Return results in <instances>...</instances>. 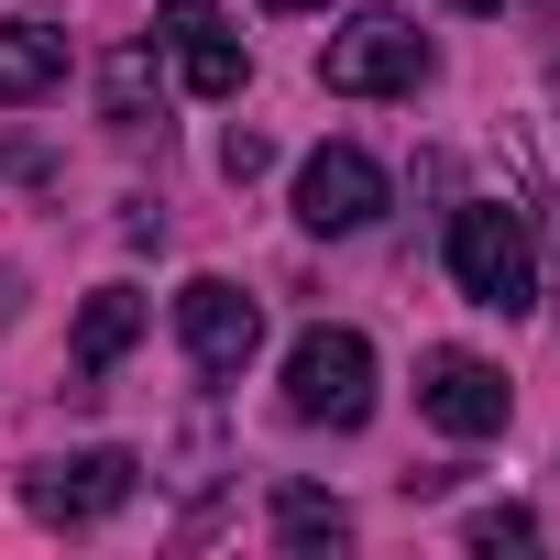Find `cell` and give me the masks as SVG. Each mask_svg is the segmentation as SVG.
I'll return each mask as SVG.
<instances>
[{"label": "cell", "instance_id": "cell-7", "mask_svg": "<svg viewBox=\"0 0 560 560\" xmlns=\"http://www.w3.org/2000/svg\"><path fill=\"white\" fill-rule=\"evenodd\" d=\"M418 407H429L451 440H494L516 396H505V374H494L483 352H429V363H418Z\"/></svg>", "mask_w": 560, "mask_h": 560}, {"label": "cell", "instance_id": "cell-5", "mask_svg": "<svg viewBox=\"0 0 560 560\" xmlns=\"http://www.w3.org/2000/svg\"><path fill=\"white\" fill-rule=\"evenodd\" d=\"M298 220H308V231H374V220H385V165H374L363 143H319V154L298 165Z\"/></svg>", "mask_w": 560, "mask_h": 560}, {"label": "cell", "instance_id": "cell-10", "mask_svg": "<svg viewBox=\"0 0 560 560\" xmlns=\"http://www.w3.org/2000/svg\"><path fill=\"white\" fill-rule=\"evenodd\" d=\"M132 330H143V298H132V287H100V298L78 308V374H110V363L132 352Z\"/></svg>", "mask_w": 560, "mask_h": 560}, {"label": "cell", "instance_id": "cell-14", "mask_svg": "<svg viewBox=\"0 0 560 560\" xmlns=\"http://www.w3.org/2000/svg\"><path fill=\"white\" fill-rule=\"evenodd\" d=\"M143 89H154V67L121 56V67H110V121H143Z\"/></svg>", "mask_w": 560, "mask_h": 560}, {"label": "cell", "instance_id": "cell-3", "mask_svg": "<svg viewBox=\"0 0 560 560\" xmlns=\"http://www.w3.org/2000/svg\"><path fill=\"white\" fill-rule=\"evenodd\" d=\"M287 418L363 429L374 418V341L363 330H298V352H287Z\"/></svg>", "mask_w": 560, "mask_h": 560}, {"label": "cell", "instance_id": "cell-16", "mask_svg": "<svg viewBox=\"0 0 560 560\" xmlns=\"http://www.w3.org/2000/svg\"><path fill=\"white\" fill-rule=\"evenodd\" d=\"M549 100H560V78H549Z\"/></svg>", "mask_w": 560, "mask_h": 560}, {"label": "cell", "instance_id": "cell-15", "mask_svg": "<svg viewBox=\"0 0 560 560\" xmlns=\"http://www.w3.org/2000/svg\"><path fill=\"white\" fill-rule=\"evenodd\" d=\"M264 12H319V0H264Z\"/></svg>", "mask_w": 560, "mask_h": 560}, {"label": "cell", "instance_id": "cell-12", "mask_svg": "<svg viewBox=\"0 0 560 560\" xmlns=\"http://www.w3.org/2000/svg\"><path fill=\"white\" fill-rule=\"evenodd\" d=\"M462 538H472L483 560H505V549H538V516H516V505H483V516H472Z\"/></svg>", "mask_w": 560, "mask_h": 560}, {"label": "cell", "instance_id": "cell-9", "mask_svg": "<svg viewBox=\"0 0 560 560\" xmlns=\"http://www.w3.org/2000/svg\"><path fill=\"white\" fill-rule=\"evenodd\" d=\"M67 78V34L45 23H0V100H45Z\"/></svg>", "mask_w": 560, "mask_h": 560}, {"label": "cell", "instance_id": "cell-1", "mask_svg": "<svg viewBox=\"0 0 560 560\" xmlns=\"http://www.w3.org/2000/svg\"><path fill=\"white\" fill-rule=\"evenodd\" d=\"M451 275H462V298H472V308L516 319V308L538 298V231H527V209H505V198L451 209Z\"/></svg>", "mask_w": 560, "mask_h": 560}, {"label": "cell", "instance_id": "cell-4", "mask_svg": "<svg viewBox=\"0 0 560 560\" xmlns=\"http://www.w3.org/2000/svg\"><path fill=\"white\" fill-rule=\"evenodd\" d=\"M176 341L198 374H242L253 341H264V308L231 287V275H198V287H176Z\"/></svg>", "mask_w": 560, "mask_h": 560}, {"label": "cell", "instance_id": "cell-11", "mask_svg": "<svg viewBox=\"0 0 560 560\" xmlns=\"http://www.w3.org/2000/svg\"><path fill=\"white\" fill-rule=\"evenodd\" d=\"M275 538H287V549H341V538H352V516H341L330 494L287 483V494H275Z\"/></svg>", "mask_w": 560, "mask_h": 560}, {"label": "cell", "instance_id": "cell-8", "mask_svg": "<svg viewBox=\"0 0 560 560\" xmlns=\"http://www.w3.org/2000/svg\"><path fill=\"white\" fill-rule=\"evenodd\" d=\"M121 494H132V451H78V462L34 472V516H56V527H89V516H110Z\"/></svg>", "mask_w": 560, "mask_h": 560}, {"label": "cell", "instance_id": "cell-13", "mask_svg": "<svg viewBox=\"0 0 560 560\" xmlns=\"http://www.w3.org/2000/svg\"><path fill=\"white\" fill-rule=\"evenodd\" d=\"M264 165H275V143H264V132H220V176H231V187H253Z\"/></svg>", "mask_w": 560, "mask_h": 560}, {"label": "cell", "instance_id": "cell-6", "mask_svg": "<svg viewBox=\"0 0 560 560\" xmlns=\"http://www.w3.org/2000/svg\"><path fill=\"white\" fill-rule=\"evenodd\" d=\"M154 45L176 56V78H187L198 100H242V78H253L242 34L209 12V0H165V12H154Z\"/></svg>", "mask_w": 560, "mask_h": 560}, {"label": "cell", "instance_id": "cell-2", "mask_svg": "<svg viewBox=\"0 0 560 560\" xmlns=\"http://www.w3.org/2000/svg\"><path fill=\"white\" fill-rule=\"evenodd\" d=\"M429 78V34L407 12H352L330 45H319V89L330 100H396Z\"/></svg>", "mask_w": 560, "mask_h": 560}]
</instances>
